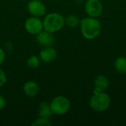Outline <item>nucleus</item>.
I'll use <instances>...</instances> for the list:
<instances>
[{
	"mask_svg": "<svg viewBox=\"0 0 126 126\" xmlns=\"http://www.w3.org/2000/svg\"><path fill=\"white\" fill-rule=\"evenodd\" d=\"M5 58H6V52L3 49L0 48V65H1L4 63Z\"/></svg>",
	"mask_w": 126,
	"mask_h": 126,
	"instance_id": "18",
	"label": "nucleus"
},
{
	"mask_svg": "<svg viewBox=\"0 0 126 126\" xmlns=\"http://www.w3.org/2000/svg\"><path fill=\"white\" fill-rule=\"evenodd\" d=\"M40 63H41L40 58H38V56H35V55L30 56L27 61V66L32 69H37L38 67H39Z\"/></svg>",
	"mask_w": 126,
	"mask_h": 126,
	"instance_id": "15",
	"label": "nucleus"
},
{
	"mask_svg": "<svg viewBox=\"0 0 126 126\" xmlns=\"http://www.w3.org/2000/svg\"><path fill=\"white\" fill-rule=\"evenodd\" d=\"M24 28L28 33L36 35L44 30L43 21L39 17L32 16L26 19L24 22Z\"/></svg>",
	"mask_w": 126,
	"mask_h": 126,
	"instance_id": "5",
	"label": "nucleus"
},
{
	"mask_svg": "<svg viewBox=\"0 0 126 126\" xmlns=\"http://www.w3.org/2000/svg\"><path fill=\"white\" fill-rule=\"evenodd\" d=\"M5 106H6V100L1 94H0V111L3 110Z\"/></svg>",
	"mask_w": 126,
	"mask_h": 126,
	"instance_id": "19",
	"label": "nucleus"
},
{
	"mask_svg": "<svg viewBox=\"0 0 126 126\" xmlns=\"http://www.w3.org/2000/svg\"><path fill=\"white\" fill-rule=\"evenodd\" d=\"M58 56V52L56 49L51 47H44L39 53V58L41 61L45 63H49L54 61Z\"/></svg>",
	"mask_w": 126,
	"mask_h": 126,
	"instance_id": "8",
	"label": "nucleus"
},
{
	"mask_svg": "<svg viewBox=\"0 0 126 126\" xmlns=\"http://www.w3.org/2000/svg\"><path fill=\"white\" fill-rule=\"evenodd\" d=\"M80 19L75 15H69L65 18V24L71 28H74L80 25Z\"/></svg>",
	"mask_w": 126,
	"mask_h": 126,
	"instance_id": "14",
	"label": "nucleus"
},
{
	"mask_svg": "<svg viewBox=\"0 0 126 126\" xmlns=\"http://www.w3.org/2000/svg\"><path fill=\"white\" fill-rule=\"evenodd\" d=\"M52 126V123L49 120V119L41 117H38V119L33 121L32 123V126Z\"/></svg>",
	"mask_w": 126,
	"mask_h": 126,
	"instance_id": "16",
	"label": "nucleus"
},
{
	"mask_svg": "<svg viewBox=\"0 0 126 126\" xmlns=\"http://www.w3.org/2000/svg\"><path fill=\"white\" fill-rule=\"evenodd\" d=\"M80 26L83 36L88 40L96 38L101 32V24L96 18H84L80 20Z\"/></svg>",
	"mask_w": 126,
	"mask_h": 126,
	"instance_id": "1",
	"label": "nucleus"
},
{
	"mask_svg": "<svg viewBox=\"0 0 126 126\" xmlns=\"http://www.w3.org/2000/svg\"><path fill=\"white\" fill-rule=\"evenodd\" d=\"M111 105V98L109 95L104 92L93 94L89 100V106L92 110L97 112L106 111Z\"/></svg>",
	"mask_w": 126,
	"mask_h": 126,
	"instance_id": "3",
	"label": "nucleus"
},
{
	"mask_svg": "<svg viewBox=\"0 0 126 126\" xmlns=\"http://www.w3.org/2000/svg\"><path fill=\"white\" fill-rule=\"evenodd\" d=\"M103 10V7L100 0H87L85 4V11L89 17H99Z\"/></svg>",
	"mask_w": 126,
	"mask_h": 126,
	"instance_id": "6",
	"label": "nucleus"
},
{
	"mask_svg": "<svg viewBox=\"0 0 126 126\" xmlns=\"http://www.w3.org/2000/svg\"><path fill=\"white\" fill-rule=\"evenodd\" d=\"M7 82V76L4 72L0 69V87H2Z\"/></svg>",
	"mask_w": 126,
	"mask_h": 126,
	"instance_id": "17",
	"label": "nucleus"
},
{
	"mask_svg": "<svg viewBox=\"0 0 126 126\" xmlns=\"http://www.w3.org/2000/svg\"><path fill=\"white\" fill-rule=\"evenodd\" d=\"M36 41L40 46H42L44 47H51L55 42L53 33L43 30L41 32L36 35Z\"/></svg>",
	"mask_w": 126,
	"mask_h": 126,
	"instance_id": "9",
	"label": "nucleus"
},
{
	"mask_svg": "<svg viewBox=\"0 0 126 126\" xmlns=\"http://www.w3.org/2000/svg\"><path fill=\"white\" fill-rule=\"evenodd\" d=\"M114 69L120 74L126 73V58L120 56L115 60Z\"/></svg>",
	"mask_w": 126,
	"mask_h": 126,
	"instance_id": "13",
	"label": "nucleus"
},
{
	"mask_svg": "<svg viewBox=\"0 0 126 126\" xmlns=\"http://www.w3.org/2000/svg\"><path fill=\"white\" fill-rule=\"evenodd\" d=\"M52 1H58V0H52Z\"/></svg>",
	"mask_w": 126,
	"mask_h": 126,
	"instance_id": "20",
	"label": "nucleus"
},
{
	"mask_svg": "<svg viewBox=\"0 0 126 126\" xmlns=\"http://www.w3.org/2000/svg\"><path fill=\"white\" fill-rule=\"evenodd\" d=\"M52 114L53 113L51 110L50 104L45 101L41 102L38 107V117L49 119Z\"/></svg>",
	"mask_w": 126,
	"mask_h": 126,
	"instance_id": "12",
	"label": "nucleus"
},
{
	"mask_svg": "<svg viewBox=\"0 0 126 126\" xmlns=\"http://www.w3.org/2000/svg\"><path fill=\"white\" fill-rule=\"evenodd\" d=\"M23 91L27 96L30 97H35L39 93V86L35 81L29 80L24 83Z\"/></svg>",
	"mask_w": 126,
	"mask_h": 126,
	"instance_id": "11",
	"label": "nucleus"
},
{
	"mask_svg": "<svg viewBox=\"0 0 126 126\" xmlns=\"http://www.w3.org/2000/svg\"><path fill=\"white\" fill-rule=\"evenodd\" d=\"M42 21L44 30L51 33L61 30L65 25V18L58 13H46Z\"/></svg>",
	"mask_w": 126,
	"mask_h": 126,
	"instance_id": "2",
	"label": "nucleus"
},
{
	"mask_svg": "<svg viewBox=\"0 0 126 126\" xmlns=\"http://www.w3.org/2000/svg\"><path fill=\"white\" fill-rule=\"evenodd\" d=\"M27 10L35 17H43L47 13V8L44 4L40 0H31L27 4Z\"/></svg>",
	"mask_w": 126,
	"mask_h": 126,
	"instance_id": "7",
	"label": "nucleus"
},
{
	"mask_svg": "<svg viewBox=\"0 0 126 126\" xmlns=\"http://www.w3.org/2000/svg\"><path fill=\"white\" fill-rule=\"evenodd\" d=\"M109 86V81L106 76L100 75H98L94 80V88L93 89V94H98L104 92Z\"/></svg>",
	"mask_w": 126,
	"mask_h": 126,
	"instance_id": "10",
	"label": "nucleus"
},
{
	"mask_svg": "<svg viewBox=\"0 0 126 126\" xmlns=\"http://www.w3.org/2000/svg\"><path fill=\"white\" fill-rule=\"evenodd\" d=\"M49 104L53 114L58 116L66 114L71 108V103L69 99L62 95L53 98Z\"/></svg>",
	"mask_w": 126,
	"mask_h": 126,
	"instance_id": "4",
	"label": "nucleus"
}]
</instances>
